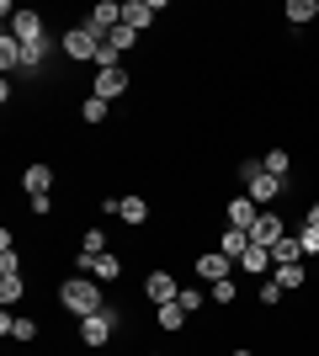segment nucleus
<instances>
[{
    "instance_id": "0eeeda50",
    "label": "nucleus",
    "mask_w": 319,
    "mask_h": 356,
    "mask_svg": "<svg viewBox=\"0 0 319 356\" xmlns=\"http://www.w3.org/2000/svg\"><path fill=\"white\" fill-rule=\"evenodd\" d=\"M160 11H165V0H128V6H122V22H128L133 32H144Z\"/></svg>"
},
{
    "instance_id": "39448f33",
    "label": "nucleus",
    "mask_w": 319,
    "mask_h": 356,
    "mask_svg": "<svg viewBox=\"0 0 319 356\" xmlns=\"http://www.w3.org/2000/svg\"><path fill=\"white\" fill-rule=\"evenodd\" d=\"M282 234H288V223L277 218L272 208H261L256 229H250V245H261V250H272V245H277V239H282Z\"/></svg>"
},
{
    "instance_id": "bb28decb",
    "label": "nucleus",
    "mask_w": 319,
    "mask_h": 356,
    "mask_svg": "<svg viewBox=\"0 0 319 356\" xmlns=\"http://www.w3.org/2000/svg\"><path fill=\"white\" fill-rule=\"evenodd\" d=\"M106 106H112V102H101V96H85L80 118H85V122H101V118H106Z\"/></svg>"
},
{
    "instance_id": "f704fd0d",
    "label": "nucleus",
    "mask_w": 319,
    "mask_h": 356,
    "mask_svg": "<svg viewBox=\"0 0 319 356\" xmlns=\"http://www.w3.org/2000/svg\"><path fill=\"white\" fill-rule=\"evenodd\" d=\"M149 356H160V351H149Z\"/></svg>"
},
{
    "instance_id": "473e14b6",
    "label": "nucleus",
    "mask_w": 319,
    "mask_h": 356,
    "mask_svg": "<svg viewBox=\"0 0 319 356\" xmlns=\"http://www.w3.org/2000/svg\"><path fill=\"white\" fill-rule=\"evenodd\" d=\"M309 229H319V202H314V208H309Z\"/></svg>"
},
{
    "instance_id": "2eb2a0df",
    "label": "nucleus",
    "mask_w": 319,
    "mask_h": 356,
    "mask_svg": "<svg viewBox=\"0 0 319 356\" xmlns=\"http://www.w3.org/2000/svg\"><path fill=\"white\" fill-rule=\"evenodd\" d=\"M293 261H304V245H298V234H282L272 245V266H293Z\"/></svg>"
},
{
    "instance_id": "f3484780",
    "label": "nucleus",
    "mask_w": 319,
    "mask_h": 356,
    "mask_svg": "<svg viewBox=\"0 0 319 356\" xmlns=\"http://www.w3.org/2000/svg\"><path fill=\"white\" fill-rule=\"evenodd\" d=\"M22 293H27V282H22V271H0V303L11 309V303H16Z\"/></svg>"
},
{
    "instance_id": "6e6552de",
    "label": "nucleus",
    "mask_w": 319,
    "mask_h": 356,
    "mask_svg": "<svg viewBox=\"0 0 319 356\" xmlns=\"http://www.w3.org/2000/svg\"><path fill=\"white\" fill-rule=\"evenodd\" d=\"M122 90H128V70H122V64H117V70H96V90H91V96H101V102H117Z\"/></svg>"
},
{
    "instance_id": "f257e3e1",
    "label": "nucleus",
    "mask_w": 319,
    "mask_h": 356,
    "mask_svg": "<svg viewBox=\"0 0 319 356\" xmlns=\"http://www.w3.org/2000/svg\"><path fill=\"white\" fill-rule=\"evenodd\" d=\"M59 303L69 314H80V319H91V314L106 309V298H101V282L96 277H69V282L59 287Z\"/></svg>"
},
{
    "instance_id": "5701e85b",
    "label": "nucleus",
    "mask_w": 319,
    "mask_h": 356,
    "mask_svg": "<svg viewBox=\"0 0 319 356\" xmlns=\"http://www.w3.org/2000/svg\"><path fill=\"white\" fill-rule=\"evenodd\" d=\"M272 277L282 282V293H298V287H304V261H293V266H277Z\"/></svg>"
},
{
    "instance_id": "9b49d317",
    "label": "nucleus",
    "mask_w": 319,
    "mask_h": 356,
    "mask_svg": "<svg viewBox=\"0 0 319 356\" xmlns=\"http://www.w3.org/2000/svg\"><path fill=\"white\" fill-rule=\"evenodd\" d=\"M229 271H234V261H229V255L224 250H208V255H202V261H197V277H202V282H224V277H229Z\"/></svg>"
},
{
    "instance_id": "4468645a",
    "label": "nucleus",
    "mask_w": 319,
    "mask_h": 356,
    "mask_svg": "<svg viewBox=\"0 0 319 356\" xmlns=\"http://www.w3.org/2000/svg\"><path fill=\"white\" fill-rule=\"evenodd\" d=\"M0 335H11V341H38V325H32L27 314H6V319H0Z\"/></svg>"
},
{
    "instance_id": "7ed1b4c3",
    "label": "nucleus",
    "mask_w": 319,
    "mask_h": 356,
    "mask_svg": "<svg viewBox=\"0 0 319 356\" xmlns=\"http://www.w3.org/2000/svg\"><path fill=\"white\" fill-rule=\"evenodd\" d=\"M117 319H122V314L112 309V303H106L101 314H91V319H80V341L91 346V351H101V346L112 341V330H117Z\"/></svg>"
},
{
    "instance_id": "9d476101",
    "label": "nucleus",
    "mask_w": 319,
    "mask_h": 356,
    "mask_svg": "<svg viewBox=\"0 0 319 356\" xmlns=\"http://www.w3.org/2000/svg\"><path fill=\"white\" fill-rule=\"evenodd\" d=\"M144 293H149V298H154V309H160V303H176V298H181V282H176L170 271H154L149 282H144Z\"/></svg>"
},
{
    "instance_id": "a211bd4d",
    "label": "nucleus",
    "mask_w": 319,
    "mask_h": 356,
    "mask_svg": "<svg viewBox=\"0 0 319 356\" xmlns=\"http://www.w3.org/2000/svg\"><path fill=\"white\" fill-rule=\"evenodd\" d=\"M91 277H96V282H117V277H122V261H117V255H112V250H106V255H96Z\"/></svg>"
},
{
    "instance_id": "72a5a7b5",
    "label": "nucleus",
    "mask_w": 319,
    "mask_h": 356,
    "mask_svg": "<svg viewBox=\"0 0 319 356\" xmlns=\"http://www.w3.org/2000/svg\"><path fill=\"white\" fill-rule=\"evenodd\" d=\"M234 356H256V351H234Z\"/></svg>"
},
{
    "instance_id": "c85d7f7f",
    "label": "nucleus",
    "mask_w": 319,
    "mask_h": 356,
    "mask_svg": "<svg viewBox=\"0 0 319 356\" xmlns=\"http://www.w3.org/2000/svg\"><path fill=\"white\" fill-rule=\"evenodd\" d=\"M85 255H106V234L101 229H85V245H80Z\"/></svg>"
},
{
    "instance_id": "7c9ffc66",
    "label": "nucleus",
    "mask_w": 319,
    "mask_h": 356,
    "mask_svg": "<svg viewBox=\"0 0 319 356\" xmlns=\"http://www.w3.org/2000/svg\"><path fill=\"white\" fill-rule=\"evenodd\" d=\"M298 245H304V255H319V229L304 223V229H298Z\"/></svg>"
},
{
    "instance_id": "6ab92c4d",
    "label": "nucleus",
    "mask_w": 319,
    "mask_h": 356,
    "mask_svg": "<svg viewBox=\"0 0 319 356\" xmlns=\"http://www.w3.org/2000/svg\"><path fill=\"white\" fill-rule=\"evenodd\" d=\"M282 16H288L293 27H309V22L319 16V6H314V0H288V11H282Z\"/></svg>"
},
{
    "instance_id": "412c9836",
    "label": "nucleus",
    "mask_w": 319,
    "mask_h": 356,
    "mask_svg": "<svg viewBox=\"0 0 319 356\" xmlns=\"http://www.w3.org/2000/svg\"><path fill=\"white\" fill-rule=\"evenodd\" d=\"M245 250H250V234H245V229H224V255L234 261V266H240Z\"/></svg>"
},
{
    "instance_id": "1a4fd4ad",
    "label": "nucleus",
    "mask_w": 319,
    "mask_h": 356,
    "mask_svg": "<svg viewBox=\"0 0 319 356\" xmlns=\"http://www.w3.org/2000/svg\"><path fill=\"white\" fill-rule=\"evenodd\" d=\"M224 218H229V229H245V234H250V229H256V218H261V208L250 202V197H234V202L224 208Z\"/></svg>"
},
{
    "instance_id": "ddd939ff",
    "label": "nucleus",
    "mask_w": 319,
    "mask_h": 356,
    "mask_svg": "<svg viewBox=\"0 0 319 356\" xmlns=\"http://www.w3.org/2000/svg\"><path fill=\"white\" fill-rule=\"evenodd\" d=\"M0 70H6V74H11V70H27V48L16 43L11 32L0 38Z\"/></svg>"
},
{
    "instance_id": "dca6fc26",
    "label": "nucleus",
    "mask_w": 319,
    "mask_h": 356,
    "mask_svg": "<svg viewBox=\"0 0 319 356\" xmlns=\"http://www.w3.org/2000/svg\"><path fill=\"white\" fill-rule=\"evenodd\" d=\"M240 271H256V277H266V271H277V266H272V250H261V245H250V250L240 255Z\"/></svg>"
},
{
    "instance_id": "f8f14e48",
    "label": "nucleus",
    "mask_w": 319,
    "mask_h": 356,
    "mask_svg": "<svg viewBox=\"0 0 319 356\" xmlns=\"http://www.w3.org/2000/svg\"><path fill=\"white\" fill-rule=\"evenodd\" d=\"M22 186H27V197H48L54 170H48V165H27V170H22Z\"/></svg>"
},
{
    "instance_id": "f03ea898",
    "label": "nucleus",
    "mask_w": 319,
    "mask_h": 356,
    "mask_svg": "<svg viewBox=\"0 0 319 356\" xmlns=\"http://www.w3.org/2000/svg\"><path fill=\"white\" fill-rule=\"evenodd\" d=\"M59 54H64V59H75V64H96V54H101V38H96V32L80 22V27H69V32L59 38Z\"/></svg>"
},
{
    "instance_id": "aec40b11",
    "label": "nucleus",
    "mask_w": 319,
    "mask_h": 356,
    "mask_svg": "<svg viewBox=\"0 0 319 356\" xmlns=\"http://www.w3.org/2000/svg\"><path fill=\"white\" fill-rule=\"evenodd\" d=\"M117 218L122 223H144V218H149V202H144V197H122V202H117Z\"/></svg>"
},
{
    "instance_id": "393cba45",
    "label": "nucleus",
    "mask_w": 319,
    "mask_h": 356,
    "mask_svg": "<svg viewBox=\"0 0 319 356\" xmlns=\"http://www.w3.org/2000/svg\"><path fill=\"white\" fill-rule=\"evenodd\" d=\"M277 303H282V282L266 277V282H261V309H277Z\"/></svg>"
},
{
    "instance_id": "c756f323",
    "label": "nucleus",
    "mask_w": 319,
    "mask_h": 356,
    "mask_svg": "<svg viewBox=\"0 0 319 356\" xmlns=\"http://www.w3.org/2000/svg\"><path fill=\"white\" fill-rule=\"evenodd\" d=\"M176 303H181L186 314H197V309H202V287H181V298H176Z\"/></svg>"
},
{
    "instance_id": "2f4dec72",
    "label": "nucleus",
    "mask_w": 319,
    "mask_h": 356,
    "mask_svg": "<svg viewBox=\"0 0 319 356\" xmlns=\"http://www.w3.org/2000/svg\"><path fill=\"white\" fill-rule=\"evenodd\" d=\"M261 170H266V165H261V160H245V165H240V181H245V186H250V181L261 176Z\"/></svg>"
},
{
    "instance_id": "423d86ee",
    "label": "nucleus",
    "mask_w": 319,
    "mask_h": 356,
    "mask_svg": "<svg viewBox=\"0 0 319 356\" xmlns=\"http://www.w3.org/2000/svg\"><path fill=\"white\" fill-rule=\"evenodd\" d=\"M288 192V181H277V176H266V170H261L256 181H250V186H245V197H250V202H256V208H272L277 197Z\"/></svg>"
},
{
    "instance_id": "b1692460",
    "label": "nucleus",
    "mask_w": 319,
    "mask_h": 356,
    "mask_svg": "<svg viewBox=\"0 0 319 356\" xmlns=\"http://www.w3.org/2000/svg\"><path fill=\"white\" fill-rule=\"evenodd\" d=\"M181 319H186L181 303H160V330H181Z\"/></svg>"
},
{
    "instance_id": "a878e982",
    "label": "nucleus",
    "mask_w": 319,
    "mask_h": 356,
    "mask_svg": "<svg viewBox=\"0 0 319 356\" xmlns=\"http://www.w3.org/2000/svg\"><path fill=\"white\" fill-rule=\"evenodd\" d=\"M234 298H240V287H234V277H224V282H213V303H234Z\"/></svg>"
},
{
    "instance_id": "cd10ccee",
    "label": "nucleus",
    "mask_w": 319,
    "mask_h": 356,
    "mask_svg": "<svg viewBox=\"0 0 319 356\" xmlns=\"http://www.w3.org/2000/svg\"><path fill=\"white\" fill-rule=\"evenodd\" d=\"M133 38H138V32H133V27H128V22H122V27H117V32H112V38H106V43L117 48V54H128V48H133Z\"/></svg>"
},
{
    "instance_id": "20e7f679",
    "label": "nucleus",
    "mask_w": 319,
    "mask_h": 356,
    "mask_svg": "<svg viewBox=\"0 0 319 356\" xmlns=\"http://www.w3.org/2000/svg\"><path fill=\"white\" fill-rule=\"evenodd\" d=\"M11 38H16L22 48H32V43H48V22H43L38 11H16V16H11Z\"/></svg>"
},
{
    "instance_id": "4be33fe9",
    "label": "nucleus",
    "mask_w": 319,
    "mask_h": 356,
    "mask_svg": "<svg viewBox=\"0 0 319 356\" xmlns=\"http://www.w3.org/2000/svg\"><path fill=\"white\" fill-rule=\"evenodd\" d=\"M266 176H277V181H288V170H293V160H288V149H266Z\"/></svg>"
}]
</instances>
